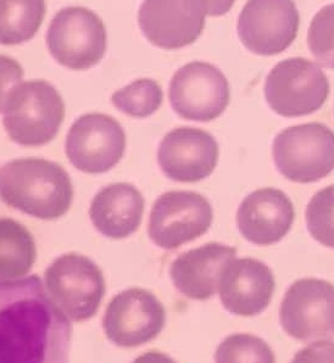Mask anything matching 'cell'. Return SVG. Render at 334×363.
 <instances>
[{
	"label": "cell",
	"mask_w": 334,
	"mask_h": 363,
	"mask_svg": "<svg viewBox=\"0 0 334 363\" xmlns=\"http://www.w3.org/2000/svg\"><path fill=\"white\" fill-rule=\"evenodd\" d=\"M72 325L37 274L0 281V363H69Z\"/></svg>",
	"instance_id": "1"
},
{
	"label": "cell",
	"mask_w": 334,
	"mask_h": 363,
	"mask_svg": "<svg viewBox=\"0 0 334 363\" xmlns=\"http://www.w3.org/2000/svg\"><path fill=\"white\" fill-rule=\"evenodd\" d=\"M0 199L40 220H57L69 211L74 186L69 173L52 161L26 157L0 167Z\"/></svg>",
	"instance_id": "2"
},
{
	"label": "cell",
	"mask_w": 334,
	"mask_h": 363,
	"mask_svg": "<svg viewBox=\"0 0 334 363\" xmlns=\"http://www.w3.org/2000/svg\"><path fill=\"white\" fill-rule=\"evenodd\" d=\"M65 118V103L55 86L33 79L13 86L5 99L6 133L15 143L40 147L57 137Z\"/></svg>",
	"instance_id": "3"
},
{
	"label": "cell",
	"mask_w": 334,
	"mask_h": 363,
	"mask_svg": "<svg viewBox=\"0 0 334 363\" xmlns=\"http://www.w3.org/2000/svg\"><path fill=\"white\" fill-rule=\"evenodd\" d=\"M49 298L72 322L91 320L99 310L106 284L103 271L89 257L77 252L54 259L44 273Z\"/></svg>",
	"instance_id": "4"
},
{
	"label": "cell",
	"mask_w": 334,
	"mask_h": 363,
	"mask_svg": "<svg viewBox=\"0 0 334 363\" xmlns=\"http://www.w3.org/2000/svg\"><path fill=\"white\" fill-rule=\"evenodd\" d=\"M232 4L233 1L147 0L139 8V27L157 47L183 48L199 38L208 15H223Z\"/></svg>",
	"instance_id": "5"
},
{
	"label": "cell",
	"mask_w": 334,
	"mask_h": 363,
	"mask_svg": "<svg viewBox=\"0 0 334 363\" xmlns=\"http://www.w3.org/2000/svg\"><path fill=\"white\" fill-rule=\"evenodd\" d=\"M274 164L289 181L311 183L334 169V134L327 125L313 122L288 127L274 138Z\"/></svg>",
	"instance_id": "6"
},
{
	"label": "cell",
	"mask_w": 334,
	"mask_h": 363,
	"mask_svg": "<svg viewBox=\"0 0 334 363\" xmlns=\"http://www.w3.org/2000/svg\"><path fill=\"white\" fill-rule=\"evenodd\" d=\"M264 91L274 113L284 117L305 116L325 104L330 82L316 62L305 57H291L271 69Z\"/></svg>",
	"instance_id": "7"
},
{
	"label": "cell",
	"mask_w": 334,
	"mask_h": 363,
	"mask_svg": "<svg viewBox=\"0 0 334 363\" xmlns=\"http://www.w3.org/2000/svg\"><path fill=\"white\" fill-rule=\"evenodd\" d=\"M47 44L59 64L74 71H84L104 57L108 35L104 22L94 11L69 6L52 18Z\"/></svg>",
	"instance_id": "8"
},
{
	"label": "cell",
	"mask_w": 334,
	"mask_h": 363,
	"mask_svg": "<svg viewBox=\"0 0 334 363\" xmlns=\"http://www.w3.org/2000/svg\"><path fill=\"white\" fill-rule=\"evenodd\" d=\"M213 218V208L203 195L167 191L152 205L147 234L157 247L174 250L206 233Z\"/></svg>",
	"instance_id": "9"
},
{
	"label": "cell",
	"mask_w": 334,
	"mask_h": 363,
	"mask_svg": "<svg viewBox=\"0 0 334 363\" xmlns=\"http://www.w3.org/2000/svg\"><path fill=\"white\" fill-rule=\"evenodd\" d=\"M169 98L179 116L191 121H213L230 104V84L216 66L193 61L174 74Z\"/></svg>",
	"instance_id": "10"
},
{
	"label": "cell",
	"mask_w": 334,
	"mask_h": 363,
	"mask_svg": "<svg viewBox=\"0 0 334 363\" xmlns=\"http://www.w3.org/2000/svg\"><path fill=\"white\" fill-rule=\"evenodd\" d=\"M165 307L149 290L130 288L115 295L103 318V328L110 342L121 347H137L162 332Z\"/></svg>",
	"instance_id": "11"
},
{
	"label": "cell",
	"mask_w": 334,
	"mask_h": 363,
	"mask_svg": "<svg viewBox=\"0 0 334 363\" xmlns=\"http://www.w3.org/2000/svg\"><path fill=\"white\" fill-rule=\"evenodd\" d=\"M66 155L76 169L104 173L113 169L126 150V133L113 117L87 113L71 125L66 138Z\"/></svg>",
	"instance_id": "12"
},
{
	"label": "cell",
	"mask_w": 334,
	"mask_h": 363,
	"mask_svg": "<svg viewBox=\"0 0 334 363\" xmlns=\"http://www.w3.org/2000/svg\"><path fill=\"white\" fill-rule=\"evenodd\" d=\"M334 286L317 278L294 281L283 298L279 318L291 337L310 342L333 335Z\"/></svg>",
	"instance_id": "13"
},
{
	"label": "cell",
	"mask_w": 334,
	"mask_h": 363,
	"mask_svg": "<svg viewBox=\"0 0 334 363\" xmlns=\"http://www.w3.org/2000/svg\"><path fill=\"white\" fill-rule=\"evenodd\" d=\"M300 15L291 0H250L238 18V35L245 48L259 55H276L294 42Z\"/></svg>",
	"instance_id": "14"
},
{
	"label": "cell",
	"mask_w": 334,
	"mask_h": 363,
	"mask_svg": "<svg viewBox=\"0 0 334 363\" xmlns=\"http://www.w3.org/2000/svg\"><path fill=\"white\" fill-rule=\"evenodd\" d=\"M157 161L169 179L194 183L213 172L218 161V144L206 130L181 127L161 140Z\"/></svg>",
	"instance_id": "15"
},
{
	"label": "cell",
	"mask_w": 334,
	"mask_h": 363,
	"mask_svg": "<svg viewBox=\"0 0 334 363\" xmlns=\"http://www.w3.org/2000/svg\"><path fill=\"white\" fill-rule=\"evenodd\" d=\"M276 281L267 264L252 257L232 259L223 268L218 291L223 307L237 315L252 317L269 306Z\"/></svg>",
	"instance_id": "16"
},
{
	"label": "cell",
	"mask_w": 334,
	"mask_h": 363,
	"mask_svg": "<svg viewBox=\"0 0 334 363\" xmlns=\"http://www.w3.org/2000/svg\"><path fill=\"white\" fill-rule=\"evenodd\" d=\"M294 218V205L284 191L262 188L242 201L237 225L244 238L252 244L272 245L286 237Z\"/></svg>",
	"instance_id": "17"
},
{
	"label": "cell",
	"mask_w": 334,
	"mask_h": 363,
	"mask_svg": "<svg viewBox=\"0 0 334 363\" xmlns=\"http://www.w3.org/2000/svg\"><path fill=\"white\" fill-rule=\"evenodd\" d=\"M235 254V247L208 242L178 255L171 264L169 276L184 296L204 301L216 294L222 271Z\"/></svg>",
	"instance_id": "18"
},
{
	"label": "cell",
	"mask_w": 334,
	"mask_h": 363,
	"mask_svg": "<svg viewBox=\"0 0 334 363\" xmlns=\"http://www.w3.org/2000/svg\"><path fill=\"white\" fill-rule=\"evenodd\" d=\"M142 193L130 183H113L94 196L89 208L91 222L100 233L123 239L135 233L144 213Z\"/></svg>",
	"instance_id": "19"
},
{
	"label": "cell",
	"mask_w": 334,
	"mask_h": 363,
	"mask_svg": "<svg viewBox=\"0 0 334 363\" xmlns=\"http://www.w3.org/2000/svg\"><path fill=\"white\" fill-rule=\"evenodd\" d=\"M37 259L35 239L25 225L0 218V281L26 277Z\"/></svg>",
	"instance_id": "20"
},
{
	"label": "cell",
	"mask_w": 334,
	"mask_h": 363,
	"mask_svg": "<svg viewBox=\"0 0 334 363\" xmlns=\"http://www.w3.org/2000/svg\"><path fill=\"white\" fill-rule=\"evenodd\" d=\"M47 11L40 0H0V44L16 45L35 37Z\"/></svg>",
	"instance_id": "21"
},
{
	"label": "cell",
	"mask_w": 334,
	"mask_h": 363,
	"mask_svg": "<svg viewBox=\"0 0 334 363\" xmlns=\"http://www.w3.org/2000/svg\"><path fill=\"white\" fill-rule=\"evenodd\" d=\"M164 93L160 84L150 78H140L115 91L113 104L122 113L135 118H145L160 108Z\"/></svg>",
	"instance_id": "22"
},
{
	"label": "cell",
	"mask_w": 334,
	"mask_h": 363,
	"mask_svg": "<svg viewBox=\"0 0 334 363\" xmlns=\"http://www.w3.org/2000/svg\"><path fill=\"white\" fill-rule=\"evenodd\" d=\"M216 363H276L267 342L252 334L237 333L226 337L217 347Z\"/></svg>",
	"instance_id": "23"
},
{
	"label": "cell",
	"mask_w": 334,
	"mask_h": 363,
	"mask_svg": "<svg viewBox=\"0 0 334 363\" xmlns=\"http://www.w3.org/2000/svg\"><path fill=\"white\" fill-rule=\"evenodd\" d=\"M333 189L330 186L316 193L306 210L310 233L328 247H333Z\"/></svg>",
	"instance_id": "24"
},
{
	"label": "cell",
	"mask_w": 334,
	"mask_h": 363,
	"mask_svg": "<svg viewBox=\"0 0 334 363\" xmlns=\"http://www.w3.org/2000/svg\"><path fill=\"white\" fill-rule=\"evenodd\" d=\"M333 4L320 10L308 30V47L327 67H333Z\"/></svg>",
	"instance_id": "25"
},
{
	"label": "cell",
	"mask_w": 334,
	"mask_h": 363,
	"mask_svg": "<svg viewBox=\"0 0 334 363\" xmlns=\"http://www.w3.org/2000/svg\"><path fill=\"white\" fill-rule=\"evenodd\" d=\"M23 77V69L13 57L0 55V113L4 108L5 99L13 86Z\"/></svg>",
	"instance_id": "26"
},
{
	"label": "cell",
	"mask_w": 334,
	"mask_h": 363,
	"mask_svg": "<svg viewBox=\"0 0 334 363\" xmlns=\"http://www.w3.org/2000/svg\"><path fill=\"white\" fill-rule=\"evenodd\" d=\"M333 340H317L298 351L291 363H333Z\"/></svg>",
	"instance_id": "27"
},
{
	"label": "cell",
	"mask_w": 334,
	"mask_h": 363,
	"mask_svg": "<svg viewBox=\"0 0 334 363\" xmlns=\"http://www.w3.org/2000/svg\"><path fill=\"white\" fill-rule=\"evenodd\" d=\"M132 363H177L171 359L169 354L160 352V351H147L145 354H140L139 357Z\"/></svg>",
	"instance_id": "28"
}]
</instances>
